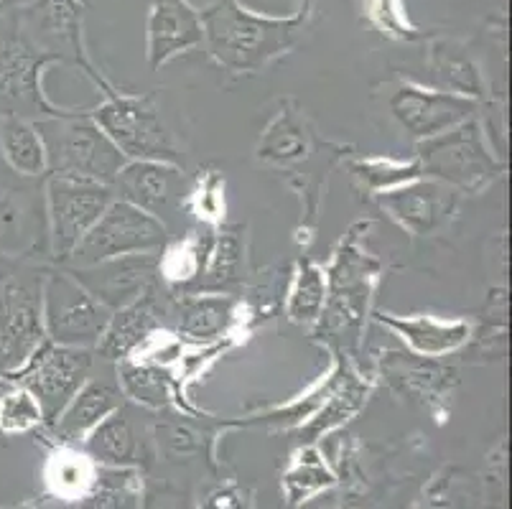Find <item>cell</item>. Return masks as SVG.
Wrapping results in <instances>:
<instances>
[{
  "label": "cell",
  "mask_w": 512,
  "mask_h": 509,
  "mask_svg": "<svg viewBox=\"0 0 512 509\" xmlns=\"http://www.w3.org/2000/svg\"><path fill=\"white\" fill-rule=\"evenodd\" d=\"M44 423L41 405L26 387L13 385L11 390L0 392V433L16 436V433L34 431Z\"/></svg>",
  "instance_id": "cell-31"
},
{
  "label": "cell",
  "mask_w": 512,
  "mask_h": 509,
  "mask_svg": "<svg viewBox=\"0 0 512 509\" xmlns=\"http://www.w3.org/2000/svg\"><path fill=\"white\" fill-rule=\"evenodd\" d=\"M141 479L133 466H97L90 492L79 509H141Z\"/></svg>",
  "instance_id": "cell-24"
},
{
  "label": "cell",
  "mask_w": 512,
  "mask_h": 509,
  "mask_svg": "<svg viewBox=\"0 0 512 509\" xmlns=\"http://www.w3.org/2000/svg\"><path fill=\"white\" fill-rule=\"evenodd\" d=\"M204 26L186 0H153L148 21V56L151 67L158 69L171 56L202 44Z\"/></svg>",
  "instance_id": "cell-15"
},
{
  "label": "cell",
  "mask_w": 512,
  "mask_h": 509,
  "mask_svg": "<svg viewBox=\"0 0 512 509\" xmlns=\"http://www.w3.org/2000/svg\"><path fill=\"white\" fill-rule=\"evenodd\" d=\"M189 199L197 204L199 217H220V212L225 209V199H222V179L220 176H209L207 181H202L197 191H189Z\"/></svg>",
  "instance_id": "cell-36"
},
{
  "label": "cell",
  "mask_w": 512,
  "mask_h": 509,
  "mask_svg": "<svg viewBox=\"0 0 512 509\" xmlns=\"http://www.w3.org/2000/svg\"><path fill=\"white\" fill-rule=\"evenodd\" d=\"M90 118L123 153L125 161L179 163V151L151 97L118 95L110 90L107 100L90 112Z\"/></svg>",
  "instance_id": "cell-5"
},
{
  "label": "cell",
  "mask_w": 512,
  "mask_h": 509,
  "mask_svg": "<svg viewBox=\"0 0 512 509\" xmlns=\"http://www.w3.org/2000/svg\"><path fill=\"white\" fill-rule=\"evenodd\" d=\"M179 331L194 339H214L235 316V301L225 293H192L179 303Z\"/></svg>",
  "instance_id": "cell-23"
},
{
  "label": "cell",
  "mask_w": 512,
  "mask_h": 509,
  "mask_svg": "<svg viewBox=\"0 0 512 509\" xmlns=\"http://www.w3.org/2000/svg\"><path fill=\"white\" fill-rule=\"evenodd\" d=\"M0 153L16 174L29 176V179L44 176L49 171L46 148L39 130L16 112H8L0 120Z\"/></svg>",
  "instance_id": "cell-21"
},
{
  "label": "cell",
  "mask_w": 512,
  "mask_h": 509,
  "mask_svg": "<svg viewBox=\"0 0 512 509\" xmlns=\"http://www.w3.org/2000/svg\"><path fill=\"white\" fill-rule=\"evenodd\" d=\"M85 454L100 466H136L141 461V441L123 410L107 415L85 438Z\"/></svg>",
  "instance_id": "cell-20"
},
{
  "label": "cell",
  "mask_w": 512,
  "mask_h": 509,
  "mask_svg": "<svg viewBox=\"0 0 512 509\" xmlns=\"http://www.w3.org/2000/svg\"><path fill=\"white\" fill-rule=\"evenodd\" d=\"M46 148V161L54 176L97 181L113 186L125 166V156L97 128L90 115L59 112L36 125Z\"/></svg>",
  "instance_id": "cell-3"
},
{
  "label": "cell",
  "mask_w": 512,
  "mask_h": 509,
  "mask_svg": "<svg viewBox=\"0 0 512 509\" xmlns=\"http://www.w3.org/2000/svg\"><path fill=\"white\" fill-rule=\"evenodd\" d=\"M115 194L107 184L85 179L51 176L46 184V209H49V240L54 258L67 263L79 240L92 230Z\"/></svg>",
  "instance_id": "cell-9"
},
{
  "label": "cell",
  "mask_w": 512,
  "mask_h": 509,
  "mask_svg": "<svg viewBox=\"0 0 512 509\" xmlns=\"http://www.w3.org/2000/svg\"><path fill=\"white\" fill-rule=\"evenodd\" d=\"M41 232V202L34 191H0V255L18 258L34 250Z\"/></svg>",
  "instance_id": "cell-19"
},
{
  "label": "cell",
  "mask_w": 512,
  "mask_h": 509,
  "mask_svg": "<svg viewBox=\"0 0 512 509\" xmlns=\"http://www.w3.org/2000/svg\"><path fill=\"white\" fill-rule=\"evenodd\" d=\"M69 273L107 311H118L138 301L161 280L158 278V252L120 255V258L90 265V268H72Z\"/></svg>",
  "instance_id": "cell-10"
},
{
  "label": "cell",
  "mask_w": 512,
  "mask_h": 509,
  "mask_svg": "<svg viewBox=\"0 0 512 509\" xmlns=\"http://www.w3.org/2000/svg\"><path fill=\"white\" fill-rule=\"evenodd\" d=\"M113 194L161 222V214L179 212L189 196L186 179L176 163L125 161L113 181Z\"/></svg>",
  "instance_id": "cell-11"
},
{
  "label": "cell",
  "mask_w": 512,
  "mask_h": 509,
  "mask_svg": "<svg viewBox=\"0 0 512 509\" xmlns=\"http://www.w3.org/2000/svg\"><path fill=\"white\" fill-rule=\"evenodd\" d=\"M327 275L311 260H301L288 296V316L296 324H314L327 306Z\"/></svg>",
  "instance_id": "cell-29"
},
{
  "label": "cell",
  "mask_w": 512,
  "mask_h": 509,
  "mask_svg": "<svg viewBox=\"0 0 512 509\" xmlns=\"http://www.w3.org/2000/svg\"><path fill=\"white\" fill-rule=\"evenodd\" d=\"M97 464L74 446H59L46 464V484L59 499L79 502L95 482Z\"/></svg>",
  "instance_id": "cell-26"
},
{
  "label": "cell",
  "mask_w": 512,
  "mask_h": 509,
  "mask_svg": "<svg viewBox=\"0 0 512 509\" xmlns=\"http://www.w3.org/2000/svg\"><path fill=\"white\" fill-rule=\"evenodd\" d=\"M474 110H477L474 100L441 90H423L418 84H403L390 97L393 118L416 140H428L446 133L454 125L472 118Z\"/></svg>",
  "instance_id": "cell-12"
},
{
  "label": "cell",
  "mask_w": 512,
  "mask_h": 509,
  "mask_svg": "<svg viewBox=\"0 0 512 509\" xmlns=\"http://www.w3.org/2000/svg\"><path fill=\"white\" fill-rule=\"evenodd\" d=\"M90 370L92 349L59 347V344L44 339L21 370L8 375L6 380L26 387L41 405L46 423H54L69 405V400L77 395L79 387L90 380Z\"/></svg>",
  "instance_id": "cell-7"
},
{
  "label": "cell",
  "mask_w": 512,
  "mask_h": 509,
  "mask_svg": "<svg viewBox=\"0 0 512 509\" xmlns=\"http://www.w3.org/2000/svg\"><path fill=\"white\" fill-rule=\"evenodd\" d=\"M306 151V130L296 115L291 112H281L276 123L268 128L263 143L258 148V156L263 161H278L286 163L291 158H301Z\"/></svg>",
  "instance_id": "cell-30"
},
{
  "label": "cell",
  "mask_w": 512,
  "mask_h": 509,
  "mask_svg": "<svg viewBox=\"0 0 512 509\" xmlns=\"http://www.w3.org/2000/svg\"><path fill=\"white\" fill-rule=\"evenodd\" d=\"M199 509H250V494L230 484V487H220L209 492L202 499V504H199Z\"/></svg>",
  "instance_id": "cell-37"
},
{
  "label": "cell",
  "mask_w": 512,
  "mask_h": 509,
  "mask_svg": "<svg viewBox=\"0 0 512 509\" xmlns=\"http://www.w3.org/2000/svg\"><path fill=\"white\" fill-rule=\"evenodd\" d=\"M120 405H123V390L118 382L87 380L51 426L64 443H74L90 436L92 428L100 426Z\"/></svg>",
  "instance_id": "cell-18"
},
{
  "label": "cell",
  "mask_w": 512,
  "mask_h": 509,
  "mask_svg": "<svg viewBox=\"0 0 512 509\" xmlns=\"http://www.w3.org/2000/svg\"><path fill=\"white\" fill-rule=\"evenodd\" d=\"M166 240L169 230L164 222L123 199H113L92 230L79 240L67 263H72V268H90L120 255L164 250Z\"/></svg>",
  "instance_id": "cell-6"
},
{
  "label": "cell",
  "mask_w": 512,
  "mask_h": 509,
  "mask_svg": "<svg viewBox=\"0 0 512 509\" xmlns=\"http://www.w3.org/2000/svg\"><path fill=\"white\" fill-rule=\"evenodd\" d=\"M377 321L393 329L413 354L428 359H439L462 349L472 339V324L462 319H434V316H408L400 319L393 314H380Z\"/></svg>",
  "instance_id": "cell-17"
},
{
  "label": "cell",
  "mask_w": 512,
  "mask_h": 509,
  "mask_svg": "<svg viewBox=\"0 0 512 509\" xmlns=\"http://www.w3.org/2000/svg\"><path fill=\"white\" fill-rule=\"evenodd\" d=\"M118 385L128 398L138 400V403L148 405V408H164L171 400L169 375L161 367H153L148 362H133V359H123L118 362Z\"/></svg>",
  "instance_id": "cell-28"
},
{
  "label": "cell",
  "mask_w": 512,
  "mask_h": 509,
  "mask_svg": "<svg viewBox=\"0 0 512 509\" xmlns=\"http://www.w3.org/2000/svg\"><path fill=\"white\" fill-rule=\"evenodd\" d=\"M141 509H192V502L181 489L156 487L141 499Z\"/></svg>",
  "instance_id": "cell-38"
},
{
  "label": "cell",
  "mask_w": 512,
  "mask_h": 509,
  "mask_svg": "<svg viewBox=\"0 0 512 509\" xmlns=\"http://www.w3.org/2000/svg\"><path fill=\"white\" fill-rule=\"evenodd\" d=\"M355 174L370 186L372 191H390L398 186L408 184V181L423 179L421 163H398L393 158H365V161L355 163Z\"/></svg>",
  "instance_id": "cell-32"
},
{
  "label": "cell",
  "mask_w": 512,
  "mask_h": 509,
  "mask_svg": "<svg viewBox=\"0 0 512 509\" xmlns=\"http://www.w3.org/2000/svg\"><path fill=\"white\" fill-rule=\"evenodd\" d=\"M44 339V275L0 255V377L21 370Z\"/></svg>",
  "instance_id": "cell-2"
},
{
  "label": "cell",
  "mask_w": 512,
  "mask_h": 509,
  "mask_svg": "<svg viewBox=\"0 0 512 509\" xmlns=\"http://www.w3.org/2000/svg\"><path fill=\"white\" fill-rule=\"evenodd\" d=\"M202 26L209 51L222 67L230 72H260L271 59L291 49L299 18L273 21L225 0L204 13Z\"/></svg>",
  "instance_id": "cell-1"
},
{
  "label": "cell",
  "mask_w": 512,
  "mask_h": 509,
  "mask_svg": "<svg viewBox=\"0 0 512 509\" xmlns=\"http://www.w3.org/2000/svg\"><path fill=\"white\" fill-rule=\"evenodd\" d=\"M377 202L413 235H436L456 212V191L434 179H416L380 191Z\"/></svg>",
  "instance_id": "cell-13"
},
{
  "label": "cell",
  "mask_w": 512,
  "mask_h": 509,
  "mask_svg": "<svg viewBox=\"0 0 512 509\" xmlns=\"http://www.w3.org/2000/svg\"><path fill=\"white\" fill-rule=\"evenodd\" d=\"M367 8H370V18L383 28V34L400 36V39H411L413 28L408 26L406 16H403V8H400V0H367Z\"/></svg>",
  "instance_id": "cell-35"
},
{
  "label": "cell",
  "mask_w": 512,
  "mask_h": 509,
  "mask_svg": "<svg viewBox=\"0 0 512 509\" xmlns=\"http://www.w3.org/2000/svg\"><path fill=\"white\" fill-rule=\"evenodd\" d=\"M383 372L400 395L418 400L428 410H436V405L444 403L456 385V372L451 367H441L434 359L418 354L388 352L383 359Z\"/></svg>",
  "instance_id": "cell-16"
},
{
  "label": "cell",
  "mask_w": 512,
  "mask_h": 509,
  "mask_svg": "<svg viewBox=\"0 0 512 509\" xmlns=\"http://www.w3.org/2000/svg\"><path fill=\"white\" fill-rule=\"evenodd\" d=\"M431 74L439 82L441 92L467 97V100L474 102L484 97L482 74H479L477 64L472 62V56L459 44H451V41L434 44V49H431Z\"/></svg>",
  "instance_id": "cell-22"
},
{
  "label": "cell",
  "mask_w": 512,
  "mask_h": 509,
  "mask_svg": "<svg viewBox=\"0 0 512 509\" xmlns=\"http://www.w3.org/2000/svg\"><path fill=\"white\" fill-rule=\"evenodd\" d=\"M156 433L158 448H164V454L169 456H189L202 451V436L189 426H184V423H179V420L161 423Z\"/></svg>",
  "instance_id": "cell-34"
},
{
  "label": "cell",
  "mask_w": 512,
  "mask_h": 509,
  "mask_svg": "<svg viewBox=\"0 0 512 509\" xmlns=\"http://www.w3.org/2000/svg\"><path fill=\"white\" fill-rule=\"evenodd\" d=\"M166 314L169 311L161 303V298L156 296V288H151L138 301L113 311V316H110L105 326V334H102V339L95 347L97 354L110 359V362L130 359L148 339H153L161 331Z\"/></svg>",
  "instance_id": "cell-14"
},
{
  "label": "cell",
  "mask_w": 512,
  "mask_h": 509,
  "mask_svg": "<svg viewBox=\"0 0 512 509\" xmlns=\"http://www.w3.org/2000/svg\"><path fill=\"white\" fill-rule=\"evenodd\" d=\"M332 484L334 476L324 469V461H319V456L314 451H304L301 459L291 466V471L283 479V487H286V494L291 502L309 499L314 492L332 487Z\"/></svg>",
  "instance_id": "cell-33"
},
{
  "label": "cell",
  "mask_w": 512,
  "mask_h": 509,
  "mask_svg": "<svg viewBox=\"0 0 512 509\" xmlns=\"http://www.w3.org/2000/svg\"><path fill=\"white\" fill-rule=\"evenodd\" d=\"M113 311L79 286L72 273L44 275V329L46 339L59 347L95 349L105 334Z\"/></svg>",
  "instance_id": "cell-8"
},
{
  "label": "cell",
  "mask_w": 512,
  "mask_h": 509,
  "mask_svg": "<svg viewBox=\"0 0 512 509\" xmlns=\"http://www.w3.org/2000/svg\"><path fill=\"white\" fill-rule=\"evenodd\" d=\"M418 163L423 176H431L434 181L464 194H482L505 171L500 158L492 153L482 125L474 118L434 138L421 140Z\"/></svg>",
  "instance_id": "cell-4"
},
{
  "label": "cell",
  "mask_w": 512,
  "mask_h": 509,
  "mask_svg": "<svg viewBox=\"0 0 512 509\" xmlns=\"http://www.w3.org/2000/svg\"><path fill=\"white\" fill-rule=\"evenodd\" d=\"M212 242L214 237L209 232H192L166 247L164 255H158V278H164L174 288H194L207 265Z\"/></svg>",
  "instance_id": "cell-25"
},
{
  "label": "cell",
  "mask_w": 512,
  "mask_h": 509,
  "mask_svg": "<svg viewBox=\"0 0 512 509\" xmlns=\"http://www.w3.org/2000/svg\"><path fill=\"white\" fill-rule=\"evenodd\" d=\"M242 255H245V247H242L240 232H222L214 237L207 265L194 283V293H222L237 286L242 278V263H245Z\"/></svg>",
  "instance_id": "cell-27"
}]
</instances>
